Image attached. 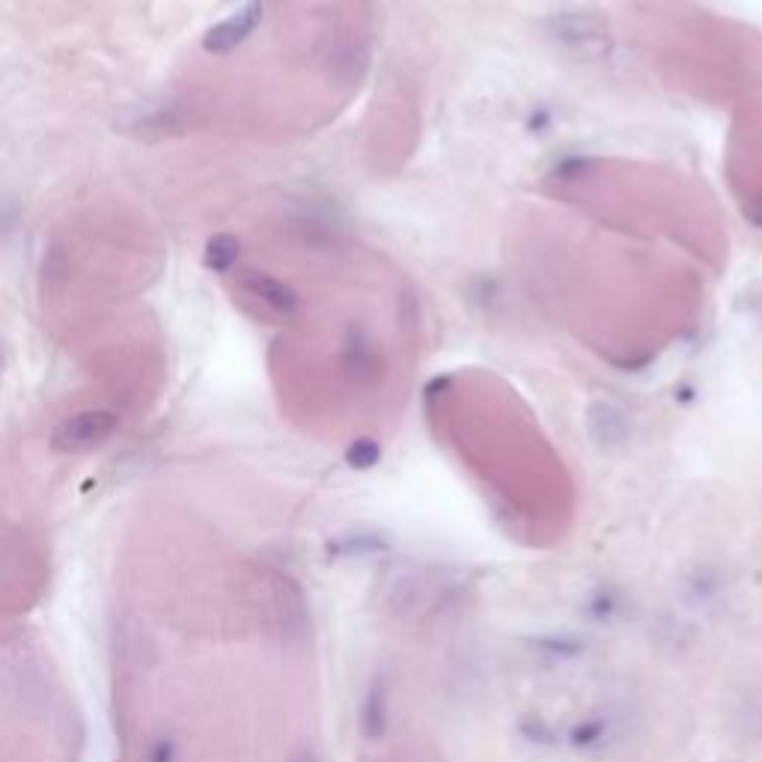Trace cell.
I'll return each instance as SVG.
<instances>
[{
    "label": "cell",
    "mask_w": 762,
    "mask_h": 762,
    "mask_svg": "<svg viewBox=\"0 0 762 762\" xmlns=\"http://www.w3.org/2000/svg\"><path fill=\"white\" fill-rule=\"evenodd\" d=\"M176 760V754H173V745L167 742V739H161V742H155L152 745V751H149V762H173Z\"/></svg>",
    "instance_id": "cell-7"
},
{
    "label": "cell",
    "mask_w": 762,
    "mask_h": 762,
    "mask_svg": "<svg viewBox=\"0 0 762 762\" xmlns=\"http://www.w3.org/2000/svg\"><path fill=\"white\" fill-rule=\"evenodd\" d=\"M242 286H245L251 295H256L259 301H265L268 307L280 310V313H292V310H295V292H292L286 283H280V280H274V277H268V274L248 271V274L242 277Z\"/></svg>",
    "instance_id": "cell-4"
},
{
    "label": "cell",
    "mask_w": 762,
    "mask_h": 762,
    "mask_svg": "<svg viewBox=\"0 0 762 762\" xmlns=\"http://www.w3.org/2000/svg\"><path fill=\"white\" fill-rule=\"evenodd\" d=\"M120 417L108 408H90L66 417L54 432H51V450L60 456H81L99 450L114 432H117Z\"/></svg>",
    "instance_id": "cell-1"
},
{
    "label": "cell",
    "mask_w": 762,
    "mask_h": 762,
    "mask_svg": "<svg viewBox=\"0 0 762 762\" xmlns=\"http://www.w3.org/2000/svg\"><path fill=\"white\" fill-rule=\"evenodd\" d=\"M259 18H262L259 3H251V6H245V9H239L236 15H230L227 21L215 24V27L203 36V48H206L209 54H227V51L239 48V45L251 36V30L259 24Z\"/></svg>",
    "instance_id": "cell-2"
},
{
    "label": "cell",
    "mask_w": 762,
    "mask_h": 762,
    "mask_svg": "<svg viewBox=\"0 0 762 762\" xmlns=\"http://www.w3.org/2000/svg\"><path fill=\"white\" fill-rule=\"evenodd\" d=\"M346 459H349V465L352 468H370V465H376V459H379V447L376 444H370V441H358L349 453H346Z\"/></svg>",
    "instance_id": "cell-6"
},
{
    "label": "cell",
    "mask_w": 762,
    "mask_h": 762,
    "mask_svg": "<svg viewBox=\"0 0 762 762\" xmlns=\"http://www.w3.org/2000/svg\"><path fill=\"white\" fill-rule=\"evenodd\" d=\"M239 254H242L239 239L230 236V233H218V236H212V239L206 242L203 262H206V268H212L215 274H224V271H230V268L236 265Z\"/></svg>",
    "instance_id": "cell-5"
},
{
    "label": "cell",
    "mask_w": 762,
    "mask_h": 762,
    "mask_svg": "<svg viewBox=\"0 0 762 762\" xmlns=\"http://www.w3.org/2000/svg\"><path fill=\"white\" fill-rule=\"evenodd\" d=\"M387 730V682L384 676H376L367 688L364 709H361V733L370 742H379Z\"/></svg>",
    "instance_id": "cell-3"
}]
</instances>
